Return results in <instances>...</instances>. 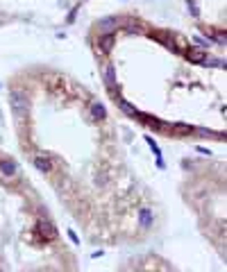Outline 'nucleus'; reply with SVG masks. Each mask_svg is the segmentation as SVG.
I'll return each mask as SVG.
<instances>
[{"instance_id": "nucleus-3", "label": "nucleus", "mask_w": 227, "mask_h": 272, "mask_svg": "<svg viewBox=\"0 0 227 272\" xmlns=\"http://www.w3.org/2000/svg\"><path fill=\"white\" fill-rule=\"evenodd\" d=\"M36 168L39 170H50V159H45V157H36Z\"/></svg>"}, {"instance_id": "nucleus-4", "label": "nucleus", "mask_w": 227, "mask_h": 272, "mask_svg": "<svg viewBox=\"0 0 227 272\" xmlns=\"http://www.w3.org/2000/svg\"><path fill=\"white\" fill-rule=\"evenodd\" d=\"M91 113H93V118H105V107L102 104H93V109H91Z\"/></svg>"}, {"instance_id": "nucleus-5", "label": "nucleus", "mask_w": 227, "mask_h": 272, "mask_svg": "<svg viewBox=\"0 0 227 272\" xmlns=\"http://www.w3.org/2000/svg\"><path fill=\"white\" fill-rule=\"evenodd\" d=\"M39 229L45 234L43 238H52V234H55V229H52V227H48V222H39Z\"/></svg>"}, {"instance_id": "nucleus-1", "label": "nucleus", "mask_w": 227, "mask_h": 272, "mask_svg": "<svg viewBox=\"0 0 227 272\" xmlns=\"http://www.w3.org/2000/svg\"><path fill=\"white\" fill-rule=\"evenodd\" d=\"M12 107L16 109L18 116H25L27 109H30V102H27V98H25L21 91H12Z\"/></svg>"}, {"instance_id": "nucleus-7", "label": "nucleus", "mask_w": 227, "mask_h": 272, "mask_svg": "<svg viewBox=\"0 0 227 272\" xmlns=\"http://www.w3.org/2000/svg\"><path fill=\"white\" fill-rule=\"evenodd\" d=\"M107 82H109V86L114 89V71H111V68H107Z\"/></svg>"}, {"instance_id": "nucleus-2", "label": "nucleus", "mask_w": 227, "mask_h": 272, "mask_svg": "<svg viewBox=\"0 0 227 272\" xmlns=\"http://www.w3.org/2000/svg\"><path fill=\"white\" fill-rule=\"evenodd\" d=\"M0 170H3V175H7V177H12V175L16 172V166L12 161H3L0 163Z\"/></svg>"}, {"instance_id": "nucleus-6", "label": "nucleus", "mask_w": 227, "mask_h": 272, "mask_svg": "<svg viewBox=\"0 0 227 272\" xmlns=\"http://www.w3.org/2000/svg\"><path fill=\"white\" fill-rule=\"evenodd\" d=\"M141 218H143V225H150V222H152V213H150L148 209H143L141 211Z\"/></svg>"}]
</instances>
